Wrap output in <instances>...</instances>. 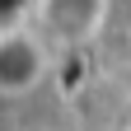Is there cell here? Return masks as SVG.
<instances>
[{
  "mask_svg": "<svg viewBox=\"0 0 131 131\" xmlns=\"http://www.w3.org/2000/svg\"><path fill=\"white\" fill-rule=\"evenodd\" d=\"M52 75V52L47 38L33 24L0 28V98H28Z\"/></svg>",
  "mask_w": 131,
  "mask_h": 131,
  "instance_id": "obj_1",
  "label": "cell"
},
{
  "mask_svg": "<svg viewBox=\"0 0 131 131\" xmlns=\"http://www.w3.org/2000/svg\"><path fill=\"white\" fill-rule=\"evenodd\" d=\"M108 14H112V0H33L28 24L52 42L84 47L103 33Z\"/></svg>",
  "mask_w": 131,
  "mask_h": 131,
  "instance_id": "obj_2",
  "label": "cell"
}]
</instances>
